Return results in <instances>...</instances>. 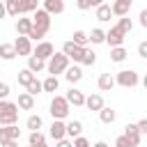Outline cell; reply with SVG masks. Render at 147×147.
I'll list each match as a JSON object with an SVG mask.
<instances>
[{"mask_svg": "<svg viewBox=\"0 0 147 147\" xmlns=\"http://www.w3.org/2000/svg\"><path fill=\"white\" fill-rule=\"evenodd\" d=\"M126 55H129V53H126V48H124V46L110 48V60H113V62H124V60H126Z\"/></svg>", "mask_w": 147, "mask_h": 147, "instance_id": "d4e9b609", "label": "cell"}, {"mask_svg": "<svg viewBox=\"0 0 147 147\" xmlns=\"http://www.w3.org/2000/svg\"><path fill=\"white\" fill-rule=\"evenodd\" d=\"M124 39H126V34L115 25V28H110L108 32H106V44H110V48H117V46H122L124 44Z\"/></svg>", "mask_w": 147, "mask_h": 147, "instance_id": "8992f818", "label": "cell"}, {"mask_svg": "<svg viewBox=\"0 0 147 147\" xmlns=\"http://www.w3.org/2000/svg\"><path fill=\"white\" fill-rule=\"evenodd\" d=\"M71 147H92V145H90V140H87V138L78 136V138H74V140H71Z\"/></svg>", "mask_w": 147, "mask_h": 147, "instance_id": "74e56055", "label": "cell"}, {"mask_svg": "<svg viewBox=\"0 0 147 147\" xmlns=\"http://www.w3.org/2000/svg\"><path fill=\"white\" fill-rule=\"evenodd\" d=\"M44 142H46V136H44L41 131H32V133H30V145H32V147L44 145Z\"/></svg>", "mask_w": 147, "mask_h": 147, "instance_id": "836d02e7", "label": "cell"}, {"mask_svg": "<svg viewBox=\"0 0 147 147\" xmlns=\"http://www.w3.org/2000/svg\"><path fill=\"white\" fill-rule=\"evenodd\" d=\"M16 108H21V110H32V108H34V96H30L28 92H21V94H18V101H16Z\"/></svg>", "mask_w": 147, "mask_h": 147, "instance_id": "ac0fdd59", "label": "cell"}, {"mask_svg": "<svg viewBox=\"0 0 147 147\" xmlns=\"http://www.w3.org/2000/svg\"><path fill=\"white\" fill-rule=\"evenodd\" d=\"M138 55L140 57H147V41H140L138 44Z\"/></svg>", "mask_w": 147, "mask_h": 147, "instance_id": "ab89813d", "label": "cell"}, {"mask_svg": "<svg viewBox=\"0 0 147 147\" xmlns=\"http://www.w3.org/2000/svg\"><path fill=\"white\" fill-rule=\"evenodd\" d=\"M87 39H90L92 44H103V41H106V32H103L101 28H94V30L87 34Z\"/></svg>", "mask_w": 147, "mask_h": 147, "instance_id": "4dcf8cb0", "label": "cell"}, {"mask_svg": "<svg viewBox=\"0 0 147 147\" xmlns=\"http://www.w3.org/2000/svg\"><path fill=\"white\" fill-rule=\"evenodd\" d=\"M25 126L30 129V133H32V131H39V129L44 126V119H41L39 115H30V117H28V122H25Z\"/></svg>", "mask_w": 147, "mask_h": 147, "instance_id": "4316f807", "label": "cell"}, {"mask_svg": "<svg viewBox=\"0 0 147 147\" xmlns=\"http://www.w3.org/2000/svg\"><path fill=\"white\" fill-rule=\"evenodd\" d=\"M37 147H46V142H44V145H37Z\"/></svg>", "mask_w": 147, "mask_h": 147, "instance_id": "c3c4849f", "label": "cell"}, {"mask_svg": "<svg viewBox=\"0 0 147 147\" xmlns=\"http://www.w3.org/2000/svg\"><path fill=\"white\" fill-rule=\"evenodd\" d=\"M7 96H9V85H7V83H2V80H0V101H5V99H7Z\"/></svg>", "mask_w": 147, "mask_h": 147, "instance_id": "f35d334b", "label": "cell"}, {"mask_svg": "<svg viewBox=\"0 0 147 147\" xmlns=\"http://www.w3.org/2000/svg\"><path fill=\"white\" fill-rule=\"evenodd\" d=\"M113 87H115V78L110 74H101L99 76V90L101 92H110Z\"/></svg>", "mask_w": 147, "mask_h": 147, "instance_id": "44dd1931", "label": "cell"}, {"mask_svg": "<svg viewBox=\"0 0 147 147\" xmlns=\"http://www.w3.org/2000/svg\"><path fill=\"white\" fill-rule=\"evenodd\" d=\"M69 41L76 44V46H80V48H87V44H90L87 32H83V30H76V32H74V39H69Z\"/></svg>", "mask_w": 147, "mask_h": 147, "instance_id": "603a6c76", "label": "cell"}, {"mask_svg": "<svg viewBox=\"0 0 147 147\" xmlns=\"http://www.w3.org/2000/svg\"><path fill=\"white\" fill-rule=\"evenodd\" d=\"M57 87H60V80H57L55 76H48V78L41 83V90H44V92H57Z\"/></svg>", "mask_w": 147, "mask_h": 147, "instance_id": "484cf974", "label": "cell"}, {"mask_svg": "<svg viewBox=\"0 0 147 147\" xmlns=\"http://www.w3.org/2000/svg\"><path fill=\"white\" fill-rule=\"evenodd\" d=\"M30 28H32V18L23 16V18H18V21H16V32H18V37H28Z\"/></svg>", "mask_w": 147, "mask_h": 147, "instance_id": "ffe728a7", "label": "cell"}, {"mask_svg": "<svg viewBox=\"0 0 147 147\" xmlns=\"http://www.w3.org/2000/svg\"><path fill=\"white\" fill-rule=\"evenodd\" d=\"M110 5H106V2H101L99 7H96V18L99 21H110Z\"/></svg>", "mask_w": 147, "mask_h": 147, "instance_id": "f546056e", "label": "cell"}, {"mask_svg": "<svg viewBox=\"0 0 147 147\" xmlns=\"http://www.w3.org/2000/svg\"><path fill=\"white\" fill-rule=\"evenodd\" d=\"M11 46H14L16 55H23V57H30V55H32V41H30L28 37H16V41H14Z\"/></svg>", "mask_w": 147, "mask_h": 147, "instance_id": "52a82bcc", "label": "cell"}, {"mask_svg": "<svg viewBox=\"0 0 147 147\" xmlns=\"http://www.w3.org/2000/svg\"><path fill=\"white\" fill-rule=\"evenodd\" d=\"M48 16L51 14H62L64 11V2L62 0H44V7H41Z\"/></svg>", "mask_w": 147, "mask_h": 147, "instance_id": "4fadbf2b", "label": "cell"}, {"mask_svg": "<svg viewBox=\"0 0 147 147\" xmlns=\"http://www.w3.org/2000/svg\"><path fill=\"white\" fill-rule=\"evenodd\" d=\"M0 147H18V140H9V142H2Z\"/></svg>", "mask_w": 147, "mask_h": 147, "instance_id": "f6af8a7d", "label": "cell"}, {"mask_svg": "<svg viewBox=\"0 0 147 147\" xmlns=\"http://www.w3.org/2000/svg\"><path fill=\"white\" fill-rule=\"evenodd\" d=\"M55 147H71V140L62 138V140H57V145H55Z\"/></svg>", "mask_w": 147, "mask_h": 147, "instance_id": "ee69618b", "label": "cell"}, {"mask_svg": "<svg viewBox=\"0 0 147 147\" xmlns=\"http://www.w3.org/2000/svg\"><path fill=\"white\" fill-rule=\"evenodd\" d=\"M46 69H48V74H51V76H55V78H57V74H64V71L69 69V57H67L64 53H53V55L48 57Z\"/></svg>", "mask_w": 147, "mask_h": 147, "instance_id": "3957f363", "label": "cell"}, {"mask_svg": "<svg viewBox=\"0 0 147 147\" xmlns=\"http://www.w3.org/2000/svg\"><path fill=\"white\" fill-rule=\"evenodd\" d=\"M115 147H131V145H129V140H126L124 136H119V138L115 140Z\"/></svg>", "mask_w": 147, "mask_h": 147, "instance_id": "b9f144b4", "label": "cell"}, {"mask_svg": "<svg viewBox=\"0 0 147 147\" xmlns=\"http://www.w3.org/2000/svg\"><path fill=\"white\" fill-rule=\"evenodd\" d=\"M117 28H119L124 34H129V32H131V28H133V23H131V18H129V16H124V18H119Z\"/></svg>", "mask_w": 147, "mask_h": 147, "instance_id": "d590c367", "label": "cell"}, {"mask_svg": "<svg viewBox=\"0 0 147 147\" xmlns=\"http://www.w3.org/2000/svg\"><path fill=\"white\" fill-rule=\"evenodd\" d=\"M16 57V51L11 44H0V60H14Z\"/></svg>", "mask_w": 147, "mask_h": 147, "instance_id": "83f0119b", "label": "cell"}, {"mask_svg": "<svg viewBox=\"0 0 147 147\" xmlns=\"http://www.w3.org/2000/svg\"><path fill=\"white\" fill-rule=\"evenodd\" d=\"M48 28H51V16L44 11V9H37L34 11V16H32V28H30V32H28V39L32 41H41L44 37H46V32H48Z\"/></svg>", "mask_w": 147, "mask_h": 147, "instance_id": "6da1fadb", "label": "cell"}, {"mask_svg": "<svg viewBox=\"0 0 147 147\" xmlns=\"http://www.w3.org/2000/svg\"><path fill=\"white\" fill-rule=\"evenodd\" d=\"M34 78H37V76H34L32 71H28V69H21V71H18V85H25V87H28Z\"/></svg>", "mask_w": 147, "mask_h": 147, "instance_id": "1f68e13d", "label": "cell"}, {"mask_svg": "<svg viewBox=\"0 0 147 147\" xmlns=\"http://www.w3.org/2000/svg\"><path fill=\"white\" fill-rule=\"evenodd\" d=\"M94 62H96V53H94V51H90V48H85V55H83L80 64H87V67H92Z\"/></svg>", "mask_w": 147, "mask_h": 147, "instance_id": "e575fe53", "label": "cell"}, {"mask_svg": "<svg viewBox=\"0 0 147 147\" xmlns=\"http://www.w3.org/2000/svg\"><path fill=\"white\" fill-rule=\"evenodd\" d=\"M5 11L11 14V16H18L21 14V0H7L5 2Z\"/></svg>", "mask_w": 147, "mask_h": 147, "instance_id": "f1b7e54d", "label": "cell"}, {"mask_svg": "<svg viewBox=\"0 0 147 147\" xmlns=\"http://www.w3.org/2000/svg\"><path fill=\"white\" fill-rule=\"evenodd\" d=\"M138 83H140V78H138V71H133V69H122L115 76V85H122V87H136Z\"/></svg>", "mask_w": 147, "mask_h": 147, "instance_id": "5b68a950", "label": "cell"}, {"mask_svg": "<svg viewBox=\"0 0 147 147\" xmlns=\"http://www.w3.org/2000/svg\"><path fill=\"white\" fill-rule=\"evenodd\" d=\"M64 99H67L69 106H83V103H85V94H83L80 90H76V87H71V90L67 92Z\"/></svg>", "mask_w": 147, "mask_h": 147, "instance_id": "5bb4252c", "label": "cell"}, {"mask_svg": "<svg viewBox=\"0 0 147 147\" xmlns=\"http://www.w3.org/2000/svg\"><path fill=\"white\" fill-rule=\"evenodd\" d=\"M37 9H39L37 0H23V2H21V14H28V11H37Z\"/></svg>", "mask_w": 147, "mask_h": 147, "instance_id": "d6a6232c", "label": "cell"}, {"mask_svg": "<svg viewBox=\"0 0 147 147\" xmlns=\"http://www.w3.org/2000/svg\"><path fill=\"white\" fill-rule=\"evenodd\" d=\"M18 122V108L11 101H0V126H14Z\"/></svg>", "mask_w": 147, "mask_h": 147, "instance_id": "7a4b0ae2", "label": "cell"}, {"mask_svg": "<svg viewBox=\"0 0 147 147\" xmlns=\"http://www.w3.org/2000/svg\"><path fill=\"white\" fill-rule=\"evenodd\" d=\"M80 133H83V124H80L78 119H71V122L64 124V136H69V138H78Z\"/></svg>", "mask_w": 147, "mask_h": 147, "instance_id": "2e32d148", "label": "cell"}, {"mask_svg": "<svg viewBox=\"0 0 147 147\" xmlns=\"http://www.w3.org/2000/svg\"><path fill=\"white\" fill-rule=\"evenodd\" d=\"M5 14H7L5 11V2H0V18H5Z\"/></svg>", "mask_w": 147, "mask_h": 147, "instance_id": "bcb514c9", "label": "cell"}, {"mask_svg": "<svg viewBox=\"0 0 147 147\" xmlns=\"http://www.w3.org/2000/svg\"><path fill=\"white\" fill-rule=\"evenodd\" d=\"M30 147H32V145H30Z\"/></svg>", "mask_w": 147, "mask_h": 147, "instance_id": "681fc988", "label": "cell"}, {"mask_svg": "<svg viewBox=\"0 0 147 147\" xmlns=\"http://www.w3.org/2000/svg\"><path fill=\"white\" fill-rule=\"evenodd\" d=\"M140 25H142V28H147V9H142V11H140Z\"/></svg>", "mask_w": 147, "mask_h": 147, "instance_id": "7bdbcfd3", "label": "cell"}, {"mask_svg": "<svg viewBox=\"0 0 147 147\" xmlns=\"http://www.w3.org/2000/svg\"><path fill=\"white\" fill-rule=\"evenodd\" d=\"M94 147H108V145H106L103 140H99V142H94Z\"/></svg>", "mask_w": 147, "mask_h": 147, "instance_id": "7dc6e473", "label": "cell"}, {"mask_svg": "<svg viewBox=\"0 0 147 147\" xmlns=\"http://www.w3.org/2000/svg\"><path fill=\"white\" fill-rule=\"evenodd\" d=\"M44 67H46V62H44V60L34 57V55H30V57H28V67H25L28 71H32V74H39Z\"/></svg>", "mask_w": 147, "mask_h": 147, "instance_id": "7402d4cb", "label": "cell"}, {"mask_svg": "<svg viewBox=\"0 0 147 147\" xmlns=\"http://www.w3.org/2000/svg\"><path fill=\"white\" fill-rule=\"evenodd\" d=\"M39 92H44V90H41V83L34 78V80L28 85V94H30V96H34V94H39Z\"/></svg>", "mask_w": 147, "mask_h": 147, "instance_id": "8d00e7d4", "label": "cell"}, {"mask_svg": "<svg viewBox=\"0 0 147 147\" xmlns=\"http://www.w3.org/2000/svg\"><path fill=\"white\" fill-rule=\"evenodd\" d=\"M124 138L129 140L131 147H140V133H138L136 124H126V126H124Z\"/></svg>", "mask_w": 147, "mask_h": 147, "instance_id": "7c38bea8", "label": "cell"}, {"mask_svg": "<svg viewBox=\"0 0 147 147\" xmlns=\"http://www.w3.org/2000/svg\"><path fill=\"white\" fill-rule=\"evenodd\" d=\"M18 138H21V129H18L16 124L0 129V145H2V142H9V140H18Z\"/></svg>", "mask_w": 147, "mask_h": 147, "instance_id": "8fae6325", "label": "cell"}, {"mask_svg": "<svg viewBox=\"0 0 147 147\" xmlns=\"http://www.w3.org/2000/svg\"><path fill=\"white\" fill-rule=\"evenodd\" d=\"M136 129H138V133L142 136V133H147V119H140L138 124H136Z\"/></svg>", "mask_w": 147, "mask_h": 147, "instance_id": "60d3db41", "label": "cell"}, {"mask_svg": "<svg viewBox=\"0 0 147 147\" xmlns=\"http://www.w3.org/2000/svg\"><path fill=\"white\" fill-rule=\"evenodd\" d=\"M69 110H71V106L67 103V99L55 94V96H53V101H51V110H48V113L53 115V119H60V122H62V119L69 115Z\"/></svg>", "mask_w": 147, "mask_h": 147, "instance_id": "277c9868", "label": "cell"}, {"mask_svg": "<svg viewBox=\"0 0 147 147\" xmlns=\"http://www.w3.org/2000/svg\"><path fill=\"white\" fill-rule=\"evenodd\" d=\"M62 53H64L69 60H74V62H80V60H83V55H85V48H80V46L71 44V41H64V46H62Z\"/></svg>", "mask_w": 147, "mask_h": 147, "instance_id": "ba28073f", "label": "cell"}, {"mask_svg": "<svg viewBox=\"0 0 147 147\" xmlns=\"http://www.w3.org/2000/svg\"><path fill=\"white\" fill-rule=\"evenodd\" d=\"M53 53H55V48H53V44H51V41H39V44H37V48L32 51V55H34V57H39V60H44V62H46Z\"/></svg>", "mask_w": 147, "mask_h": 147, "instance_id": "9c48e42d", "label": "cell"}, {"mask_svg": "<svg viewBox=\"0 0 147 147\" xmlns=\"http://www.w3.org/2000/svg\"><path fill=\"white\" fill-rule=\"evenodd\" d=\"M48 136H51L55 142H57V140H62V138H67V136H64V122H60V119H53Z\"/></svg>", "mask_w": 147, "mask_h": 147, "instance_id": "e0dca14e", "label": "cell"}, {"mask_svg": "<svg viewBox=\"0 0 147 147\" xmlns=\"http://www.w3.org/2000/svg\"><path fill=\"white\" fill-rule=\"evenodd\" d=\"M115 117H117V113H115L113 108H106V106H103V108L99 110V119H101L103 124H113Z\"/></svg>", "mask_w": 147, "mask_h": 147, "instance_id": "cb8c5ba5", "label": "cell"}, {"mask_svg": "<svg viewBox=\"0 0 147 147\" xmlns=\"http://www.w3.org/2000/svg\"><path fill=\"white\" fill-rule=\"evenodd\" d=\"M83 106L90 108V110H94V113H99L103 108V96L101 94H90V96H85V103Z\"/></svg>", "mask_w": 147, "mask_h": 147, "instance_id": "9a60e30c", "label": "cell"}, {"mask_svg": "<svg viewBox=\"0 0 147 147\" xmlns=\"http://www.w3.org/2000/svg\"><path fill=\"white\" fill-rule=\"evenodd\" d=\"M129 9H131V0H115L110 5V14L113 16H119V18L129 16Z\"/></svg>", "mask_w": 147, "mask_h": 147, "instance_id": "30bf717a", "label": "cell"}, {"mask_svg": "<svg viewBox=\"0 0 147 147\" xmlns=\"http://www.w3.org/2000/svg\"><path fill=\"white\" fill-rule=\"evenodd\" d=\"M64 78H67V80H69L71 85H76V83H78V80L83 78V69H80L78 64H74V67H69V69L64 71Z\"/></svg>", "mask_w": 147, "mask_h": 147, "instance_id": "d6986e66", "label": "cell"}]
</instances>
